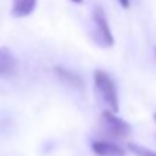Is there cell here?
<instances>
[{"label": "cell", "instance_id": "cell-2", "mask_svg": "<svg viewBox=\"0 0 156 156\" xmlns=\"http://www.w3.org/2000/svg\"><path fill=\"white\" fill-rule=\"evenodd\" d=\"M100 127L105 135L109 138H126L130 133V126L117 114H112L111 111H103L100 117Z\"/></svg>", "mask_w": 156, "mask_h": 156}, {"label": "cell", "instance_id": "cell-8", "mask_svg": "<svg viewBox=\"0 0 156 156\" xmlns=\"http://www.w3.org/2000/svg\"><path fill=\"white\" fill-rule=\"evenodd\" d=\"M129 150L136 156H156L155 152L146 149V147H141V146H136V144H129Z\"/></svg>", "mask_w": 156, "mask_h": 156}, {"label": "cell", "instance_id": "cell-5", "mask_svg": "<svg viewBox=\"0 0 156 156\" xmlns=\"http://www.w3.org/2000/svg\"><path fill=\"white\" fill-rule=\"evenodd\" d=\"M17 67V59L11 49L0 47V76H11L14 74Z\"/></svg>", "mask_w": 156, "mask_h": 156}, {"label": "cell", "instance_id": "cell-11", "mask_svg": "<svg viewBox=\"0 0 156 156\" xmlns=\"http://www.w3.org/2000/svg\"><path fill=\"white\" fill-rule=\"evenodd\" d=\"M155 120H156V115H155Z\"/></svg>", "mask_w": 156, "mask_h": 156}, {"label": "cell", "instance_id": "cell-9", "mask_svg": "<svg viewBox=\"0 0 156 156\" xmlns=\"http://www.w3.org/2000/svg\"><path fill=\"white\" fill-rule=\"evenodd\" d=\"M118 2L123 8H129V0H118Z\"/></svg>", "mask_w": 156, "mask_h": 156}, {"label": "cell", "instance_id": "cell-3", "mask_svg": "<svg viewBox=\"0 0 156 156\" xmlns=\"http://www.w3.org/2000/svg\"><path fill=\"white\" fill-rule=\"evenodd\" d=\"M93 20H94V24L97 26L99 38L102 40L100 44L103 47H111L114 44V37H112V32H111V27H109L106 14H105L102 6H96V9L93 12Z\"/></svg>", "mask_w": 156, "mask_h": 156}, {"label": "cell", "instance_id": "cell-6", "mask_svg": "<svg viewBox=\"0 0 156 156\" xmlns=\"http://www.w3.org/2000/svg\"><path fill=\"white\" fill-rule=\"evenodd\" d=\"M37 8V0H12V15L17 18L29 17Z\"/></svg>", "mask_w": 156, "mask_h": 156}, {"label": "cell", "instance_id": "cell-1", "mask_svg": "<svg viewBox=\"0 0 156 156\" xmlns=\"http://www.w3.org/2000/svg\"><path fill=\"white\" fill-rule=\"evenodd\" d=\"M94 87H96V94L100 99V102L108 106V111L112 114L118 112L120 105H118V90L114 82V79L103 70H97L94 73Z\"/></svg>", "mask_w": 156, "mask_h": 156}, {"label": "cell", "instance_id": "cell-7", "mask_svg": "<svg viewBox=\"0 0 156 156\" xmlns=\"http://www.w3.org/2000/svg\"><path fill=\"white\" fill-rule=\"evenodd\" d=\"M55 71H56V74H58L61 79H64L68 85L76 87V88H83V82H82V79H80L77 74H73L71 71L64 70L62 67H56V68H55Z\"/></svg>", "mask_w": 156, "mask_h": 156}, {"label": "cell", "instance_id": "cell-4", "mask_svg": "<svg viewBox=\"0 0 156 156\" xmlns=\"http://www.w3.org/2000/svg\"><path fill=\"white\" fill-rule=\"evenodd\" d=\"M93 152L99 156H126V150L111 141H94Z\"/></svg>", "mask_w": 156, "mask_h": 156}, {"label": "cell", "instance_id": "cell-10", "mask_svg": "<svg viewBox=\"0 0 156 156\" xmlns=\"http://www.w3.org/2000/svg\"><path fill=\"white\" fill-rule=\"evenodd\" d=\"M71 2H74V3H82L83 0H71Z\"/></svg>", "mask_w": 156, "mask_h": 156}]
</instances>
